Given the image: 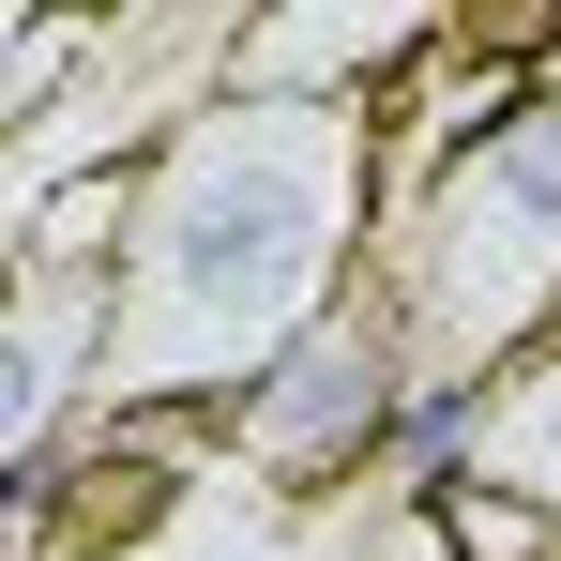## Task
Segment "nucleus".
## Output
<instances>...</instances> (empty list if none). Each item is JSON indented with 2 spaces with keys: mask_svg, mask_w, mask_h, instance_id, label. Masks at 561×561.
<instances>
[{
  "mask_svg": "<svg viewBox=\"0 0 561 561\" xmlns=\"http://www.w3.org/2000/svg\"><path fill=\"white\" fill-rule=\"evenodd\" d=\"M410 516L440 531V561H561V501L501 485V470H456V485H425Z\"/></svg>",
  "mask_w": 561,
  "mask_h": 561,
  "instance_id": "obj_3",
  "label": "nucleus"
},
{
  "mask_svg": "<svg viewBox=\"0 0 561 561\" xmlns=\"http://www.w3.org/2000/svg\"><path fill=\"white\" fill-rule=\"evenodd\" d=\"M470 470H501V485L561 501V334H547L516 379H485V456H470Z\"/></svg>",
  "mask_w": 561,
  "mask_h": 561,
  "instance_id": "obj_4",
  "label": "nucleus"
},
{
  "mask_svg": "<svg viewBox=\"0 0 561 561\" xmlns=\"http://www.w3.org/2000/svg\"><path fill=\"white\" fill-rule=\"evenodd\" d=\"M350 243L379 259V137L365 106H197L152 168L137 259H122V334H106V410H228L259 365H288L350 288Z\"/></svg>",
  "mask_w": 561,
  "mask_h": 561,
  "instance_id": "obj_1",
  "label": "nucleus"
},
{
  "mask_svg": "<svg viewBox=\"0 0 561 561\" xmlns=\"http://www.w3.org/2000/svg\"><path fill=\"white\" fill-rule=\"evenodd\" d=\"M410 394H425V365H410V334L365 304H334L288 365H259L228 410H213V440L259 470L274 501H350V485H379L394 470V425H410Z\"/></svg>",
  "mask_w": 561,
  "mask_h": 561,
  "instance_id": "obj_2",
  "label": "nucleus"
}]
</instances>
